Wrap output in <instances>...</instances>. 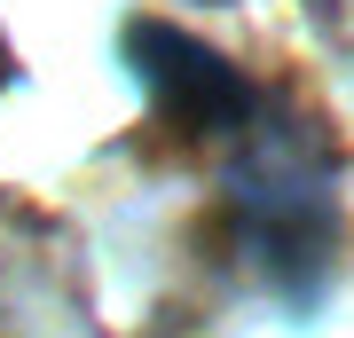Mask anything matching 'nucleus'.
Segmentation results:
<instances>
[{"label": "nucleus", "instance_id": "1", "mask_svg": "<svg viewBox=\"0 0 354 338\" xmlns=\"http://www.w3.org/2000/svg\"><path fill=\"white\" fill-rule=\"evenodd\" d=\"M221 236L283 314H315L339 260V150L307 111L260 95L221 142Z\"/></svg>", "mask_w": 354, "mask_h": 338}, {"label": "nucleus", "instance_id": "2", "mask_svg": "<svg viewBox=\"0 0 354 338\" xmlns=\"http://www.w3.org/2000/svg\"><path fill=\"white\" fill-rule=\"evenodd\" d=\"M118 48H127L142 95H150V111H158V126L181 134V142H213L221 150V142L260 111V95H268L221 48H205V39L181 32V24H158V16H134Z\"/></svg>", "mask_w": 354, "mask_h": 338}]
</instances>
